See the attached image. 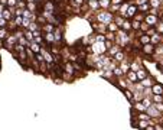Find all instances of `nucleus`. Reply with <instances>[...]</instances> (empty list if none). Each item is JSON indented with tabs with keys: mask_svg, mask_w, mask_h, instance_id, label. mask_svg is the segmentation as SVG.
I'll list each match as a JSON object with an SVG mask.
<instances>
[{
	"mask_svg": "<svg viewBox=\"0 0 163 130\" xmlns=\"http://www.w3.org/2000/svg\"><path fill=\"white\" fill-rule=\"evenodd\" d=\"M36 0H26V3H35Z\"/></svg>",
	"mask_w": 163,
	"mask_h": 130,
	"instance_id": "obj_57",
	"label": "nucleus"
},
{
	"mask_svg": "<svg viewBox=\"0 0 163 130\" xmlns=\"http://www.w3.org/2000/svg\"><path fill=\"white\" fill-rule=\"evenodd\" d=\"M159 20H160V22H163V12H162V15L159 16Z\"/></svg>",
	"mask_w": 163,
	"mask_h": 130,
	"instance_id": "obj_56",
	"label": "nucleus"
},
{
	"mask_svg": "<svg viewBox=\"0 0 163 130\" xmlns=\"http://www.w3.org/2000/svg\"><path fill=\"white\" fill-rule=\"evenodd\" d=\"M140 26H142V23L140 22H137V20H131V29H134V31H140Z\"/></svg>",
	"mask_w": 163,
	"mask_h": 130,
	"instance_id": "obj_29",
	"label": "nucleus"
},
{
	"mask_svg": "<svg viewBox=\"0 0 163 130\" xmlns=\"http://www.w3.org/2000/svg\"><path fill=\"white\" fill-rule=\"evenodd\" d=\"M154 51H156V45H153V43H147V45L142 46V52L144 55H154Z\"/></svg>",
	"mask_w": 163,
	"mask_h": 130,
	"instance_id": "obj_4",
	"label": "nucleus"
},
{
	"mask_svg": "<svg viewBox=\"0 0 163 130\" xmlns=\"http://www.w3.org/2000/svg\"><path fill=\"white\" fill-rule=\"evenodd\" d=\"M138 40H140L142 45H147V43H150V36L147 33H140V36H138Z\"/></svg>",
	"mask_w": 163,
	"mask_h": 130,
	"instance_id": "obj_12",
	"label": "nucleus"
},
{
	"mask_svg": "<svg viewBox=\"0 0 163 130\" xmlns=\"http://www.w3.org/2000/svg\"><path fill=\"white\" fill-rule=\"evenodd\" d=\"M119 51H120V46H119V45H113V46L110 48V55H111V56H114V55L117 54Z\"/></svg>",
	"mask_w": 163,
	"mask_h": 130,
	"instance_id": "obj_31",
	"label": "nucleus"
},
{
	"mask_svg": "<svg viewBox=\"0 0 163 130\" xmlns=\"http://www.w3.org/2000/svg\"><path fill=\"white\" fill-rule=\"evenodd\" d=\"M126 75H127V81H129L130 84H136V82L138 81V78H137V74H136V71H131V70H130V71H129V72H127Z\"/></svg>",
	"mask_w": 163,
	"mask_h": 130,
	"instance_id": "obj_9",
	"label": "nucleus"
},
{
	"mask_svg": "<svg viewBox=\"0 0 163 130\" xmlns=\"http://www.w3.org/2000/svg\"><path fill=\"white\" fill-rule=\"evenodd\" d=\"M162 42H163V35L154 32V33L150 36V43H153V45H159V43H162Z\"/></svg>",
	"mask_w": 163,
	"mask_h": 130,
	"instance_id": "obj_5",
	"label": "nucleus"
},
{
	"mask_svg": "<svg viewBox=\"0 0 163 130\" xmlns=\"http://www.w3.org/2000/svg\"><path fill=\"white\" fill-rule=\"evenodd\" d=\"M153 105L157 108L160 113H163V103H153Z\"/></svg>",
	"mask_w": 163,
	"mask_h": 130,
	"instance_id": "obj_46",
	"label": "nucleus"
},
{
	"mask_svg": "<svg viewBox=\"0 0 163 130\" xmlns=\"http://www.w3.org/2000/svg\"><path fill=\"white\" fill-rule=\"evenodd\" d=\"M29 48H30V51H32L33 54H39V52L42 51V46L39 45V43H36L35 40L29 43Z\"/></svg>",
	"mask_w": 163,
	"mask_h": 130,
	"instance_id": "obj_10",
	"label": "nucleus"
},
{
	"mask_svg": "<svg viewBox=\"0 0 163 130\" xmlns=\"http://www.w3.org/2000/svg\"><path fill=\"white\" fill-rule=\"evenodd\" d=\"M43 39L49 43H54L55 42V36H54V32H49V33H43Z\"/></svg>",
	"mask_w": 163,
	"mask_h": 130,
	"instance_id": "obj_16",
	"label": "nucleus"
},
{
	"mask_svg": "<svg viewBox=\"0 0 163 130\" xmlns=\"http://www.w3.org/2000/svg\"><path fill=\"white\" fill-rule=\"evenodd\" d=\"M29 31H32V32H35V31H40V25H38V23H35V22H32L30 26H29Z\"/></svg>",
	"mask_w": 163,
	"mask_h": 130,
	"instance_id": "obj_37",
	"label": "nucleus"
},
{
	"mask_svg": "<svg viewBox=\"0 0 163 130\" xmlns=\"http://www.w3.org/2000/svg\"><path fill=\"white\" fill-rule=\"evenodd\" d=\"M98 3H100V7L107 9V7H110V5H111V0H98Z\"/></svg>",
	"mask_w": 163,
	"mask_h": 130,
	"instance_id": "obj_27",
	"label": "nucleus"
},
{
	"mask_svg": "<svg viewBox=\"0 0 163 130\" xmlns=\"http://www.w3.org/2000/svg\"><path fill=\"white\" fill-rule=\"evenodd\" d=\"M142 103H143V105H144L146 108H147V107H150V105H153V101H152V96H150V97H143Z\"/></svg>",
	"mask_w": 163,
	"mask_h": 130,
	"instance_id": "obj_23",
	"label": "nucleus"
},
{
	"mask_svg": "<svg viewBox=\"0 0 163 130\" xmlns=\"http://www.w3.org/2000/svg\"><path fill=\"white\" fill-rule=\"evenodd\" d=\"M124 96H126V98H127V100H130V101L133 100V93H131L129 88H127V90H124Z\"/></svg>",
	"mask_w": 163,
	"mask_h": 130,
	"instance_id": "obj_42",
	"label": "nucleus"
},
{
	"mask_svg": "<svg viewBox=\"0 0 163 130\" xmlns=\"http://www.w3.org/2000/svg\"><path fill=\"white\" fill-rule=\"evenodd\" d=\"M134 110H137L138 113H140V111H142V113H144V111H146V107L143 105V103H142V101H137V103L134 104Z\"/></svg>",
	"mask_w": 163,
	"mask_h": 130,
	"instance_id": "obj_17",
	"label": "nucleus"
},
{
	"mask_svg": "<svg viewBox=\"0 0 163 130\" xmlns=\"http://www.w3.org/2000/svg\"><path fill=\"white\" fill-rule=\"evenodd\" d=\"M97 19L101 22V23H105V25H108L110 22H113L114 16H113V13H110V12H103V13H100V15L97 16Z\"/></svg>",
	"mask_w": 163,
	"mask_h": 130,
	"instance_id": "obj_2",
	"label": "nucleus"
},
{
	"mask_svg": "<svg viewBox=\"0 0 163 130\" xmlns=\"http://www.w3.org/2000/svg\"><path fill=\"white\" fill-rule=\"evenodd\" d=\"M88 3H89V7H91V9H98V7H100L98 0H92V2H88Z\"/></svg>",
	"mask_w": 163,
	"mask_h": 130,
	"instance_id": "obj_39",
	"label": "nucleus"
},
{
	"mask_svg": "<svg viewBox=\"0 0 163 130\" xmlns=\"http://www.w3.org/2000/svg\"><path fill=\"white\" fill-rule=\"evenodd\" d=\"M25 38L28 39V42H33V39H35V36H33V32L28 29V31L25 32Z\"/></svg>",
	"mask_w": 163,
	"mask_h": 130,
	"instance_id": "obj_28",
	"label": "nucleus"
},
{
	"mask_svg": "<svg viewBox=\"0 0 163 130\" xmlns=\"http://www.w3.org/2000/svg\"><path fill=\"white\" fill-rule=\"evenodd\" d=\"M124 3V0H111V5H117V6H121Z\"/></svg>",
	"mask_w": 163,
	"mask_h": 130,
	"instance_id": "obj_49",
	"label": "nucleus"
},
{
	"mask_svg": "<svg viewBox=\"0 0 163 130\" xmlns=\"http://www.w3.org/2000/svg\"><path fill=\"white\" fill-rule=\"evenodd\" d=\"M140 84L144 87V88H152V85L154 84V80H153L152 77H149V75H147L144 80H142V81H140Z\"/></svg>",
	"mask_w": 163,
	"mask_h": 130,
	"instance_id": "obj_7",
	"label": "nucleus"
},
{
	"mask_svg": "<svg viewBox=\"0 0 163 130\" xmlns=\"http://www.w3.org/2000/svg\"><path fill=\"white\" fill-rule=\"evenodd\" d=\"M146 113H147L150 117H153V119H160V117H162V113L157 110V108H156L154 105L147 107V108H146Z\"/></svg>",
	"mask_w": 163,
	"mask_h": 130,
	"instance_id": "obj_3",
	"label": "nucleus"
},
{
	"mask_svg": "<svg viewBox=\"0 0 163 130\" xmlns=\"http://www.w3.org/2000/svg\"><path fill=\"white\" fill-rule=\"evenodd\" d=\"M113 72H114V75H117V77H120V75H123V71H121V68H120V67H119V68H117V67H115V68L113 70Z\"/></svg>",
	"mask_w": 163,
	"mask_h": 130,
	"instance_id": "obj_44",
	"label": "nucleus"
},
{
	"mask_svg": "<svg viewBox=\"0 0 163 130\" xmlns=\"http://www.w3.org/2000/svg\"><path fill=\"white\" fill-rule=\"evenodd\" d=\"M87 2H92V0H87Z\"/></svg>",
	"mask_w": 163,
	"mask_h": 130,
	"instance_id": "obj_58",
	"label": "nucleus"
},
{
	"mask_svg": "<svg viewBox=\"0 0 163 130\" xmlns=\"http://www.w3.org/2000/svg\"><path fill=\"white\" fill-rule=\"evenodd\" d=\"M54 36H55V40H62V32L59 31V29H55L54 31Z\"/></svg>",
	"mask_w": 163,
	"mask_h": 130,
	"instance_id": "obj_32",
	"label": "nucleus"
},
{
	"mask_svg": "<svg viewBox=\"0 0 163 130\" xmlns=\"http://www.w3.org/2000/svg\"><path fill=\"white\" fill-rule=\"evenodd\" d=\"M130 70L131 71H138V70H140V65H138L137 62H131L130 64Z\"/></svg>",
	"mask_w": 163,
	"mask_h": 130,
	"instance_id": "obj_40",
	"label": "nucleus"
},
{
	"mask_svg": "<svg viewBox=\"0 0 163 130\" xmlns=\"http://www.w3.org/2000/svg\"><path fill=\"white\" fill-rule=\"evenodd\" d=\"M136 74H137V78L138 80H144L146 77H147V71L144 70V68H140V70H138V71H136Z\"/></svg>",
	"mask_w": 163,
	"mask_h": 130,
	"instance_id": "obj_15",
	"label": "nucleus"
},
{
	"mask_svg": "<svg viewBox=\"0 0 163 130\" xmlns=\"http://www.w3.org/2000/svg\"><path fill=\"white\" fill-rule=\"evenodd\" d=\"M121 29H123V31H126V32H127V31H130V29H131V22L126 19V20L123 22V25H121Z\"/></svg>",
	"mask_w": 163,
	"mask_h": 130,
	"instance_id": "obj_24",
	"label": "nucleus"
},
{
	"mask_svg": "<svg viewBox=\"0 0 163 130\" xmlns=\"http://www.w3.org/2000/svg\"><path fill=\"white\" fill-rule=\"evenodd\" d=\"M119 85L121 87V88L127 90V88H129V85H130V82H129V81H126V80H120V81H119Z\"/></svg>",
	"mask_w": 163,
	"mask_h": 130,
	"instance_id": "obj_35",
	"label": "nucleus"
},
{
	"mask_svg": "<svg viewBox=\"0 0 163 130\" xmlns=\"http://www.w3.org/2000/svg\"><path fill=\"white\" fill-rule=\"evenodd\" d=\"M64 70H65V72H68V74H74V72H75V68H74V65H72L71 62H66V64L64 65Z\"/></svg>",
	"mask_w": 163,
	"mask_h": 130,
	"instance_id": "obj_14",
	"label": "nucleus"
},
{
	"mask_svg": "<svg viewBox=\"0 0 163 130\" xmlns=\"http://www.w3.org/2000/svg\"><path fill=\"white\" fill-rule=\"evenodd\" d=\"M137 119H138V120H150L152 117L144 111V113H138V114H137Z\"/></svg>",
	"mask_w": 163,
	"mask_h": 130,
	"instance_id": "obj_30",
	"label": "nucleus"
},
{
	"mask_svg": "<svg viewBox=\"0 0 163 130\" xmlns=\"http://www.w3.org/2000/svg\"><path fill=\"white\" fill-rule=\"evenodd\" d=\"M7 38H9L7 29H6V28H0V39H2V40H6Z\"/></svg>",
	"mask_w": 163,
	"mask_h": 130,
	"instance_id": "obj_22",
	"label": "nucleus"
},
{
	"mask_svg": "<svg viewBox=\"0 0 163 130\" xmlns=\"http://www.w3.org/2000/svg\"><path fill=\"white\" fill-rule=\"evenodd\" d=\"M124 20H126V19H124L121 15H120V16H115V23H117L119 28H121V25H123V22H124Z\"/></svg>",
	"mask_w": 163,
	"mask_h": 130,
	"instance_id": "obj_34",
	"label": "nucleus"
},
{
	"mask_svg": "<svg viewBox=\"0 0 163 130\" xmlns=\"http://www.w3.org/2000/svg\"><path fill=\"white\" fill-rule=\"evenodd\" d=\"M144 130H154V124H153V123H152V124H149Z\"/></svg>",
	"mask_w": 163,
	"mask_h": 130,
	"instance_id": "obj_54",
	"label": "nucleus"
},
{
	"mask_svg": "<svg viewBox=\"0 0 163 130\" xmlns=\"http://www.w3.org/2000/svg\"><path fill=\"white\" fill-rule=\"evenodd\" d=\"M137 6H140V5H146V3H149V0H137Z\"/></svg>",
	"mask_w": 163,
	"mask_h": 130,
	"instance_id": "obj_53",
	"label": "nucleus"
},
{
	"mask_svg": "<svg viewBox=\"0 0 163 130\" xmlns=\"http://www.w3.org/2000/svg\"><path fill=\"white\" fill-rule=\"evenodd\" d=\"M149 5L153 9H159L162 6V0H149Z\"/></svg>",
	"mask_w": 163,
	"mask_h": 130,
	"instance_id": "obj_21",
	"label": "nucleus"
},
{
	"mask_svg": "<svg viewBox=\"0 0 163 130\" xmlns=\"http://www.w3.org/2000/svg\"><path fill=\"white\" fill-rule=\"evenodd\" d=\"M6 19L5 17H2V19H0V28H6Z\"/></svg>",
	"mask_w": 163,
	"mask_h": 130,
	"instance_id": "obj_52",
	"label": "nucleus"
},
{
	"mask_svg": "<svg viewBox=\"0 0 163 130\" xmlns=\"http://www.w3.org/2000/svg\"><path fill=\"white\" fill-rule=\"evenodd\" d=\"M152 94H160V96H163V84L154 82L152 85Z\"/></svg>",
	"mask_w": 163,
	"mask_h": 130,
	"instance_id": "obj_6",
	"label": "nucleus"
},
{
	"mask_svg": "<svg viewBox=\"0 0 163 130\" xmlns=\"http://www.w3.org/2000/svg\"><path fill=\"white\" fill-rule=\"evenodd\" d=\"M22 23H23V16H16L15 17V25L16 26H22Z\"/></svg>",
	"mask_w": 163,
	"mask_h": 130,
	"instance_id": "obj_38",
	"label": "nucleus"
},
{
	"mask_svg": "<svg viewBox=\"0 0 163 130\" xmlns=\"http://www.w3.org/2000/svg\"><path fill=\"white\" fill-rule=\"evenodd\" d=\"M137 10L140 12V13L147 15V13H149V10H150V5H149V3H146V5H140V6H137Z\"/></svg>",
	"mask_w": 163,
	"mask_h": 130,
	"instance_id": "obj_13",
	"label": "nucleus"
},
{
	"mask_svg": "<svg viewBox=\"0 0 163 130\" xmlns=\"http://www.w3.org/2000/svg\"><path fill=\"white\" fill-rule=\"evenodd\" d=\"M154 130H163V126L162 124H154Z\"/></svg>",
	"mask_w": 163,
	"mask_h": 130,
	"instance_id": "obj_55",
	"label": "nucleus"
},
{
	"mask_svg": "<svg viewBox=\"0 0 163 130\" xmlns=\"http://www.w3.org/2000/svg\"><path fill=\"white\" fill-rule=\"evenodd\" d=\"M120 68H121L123 74H127V72L130 71V64H129L127 61H123V62H121V65H120Z\"/></svg>",
	"mask_w": 163,
	"mask_h": 130,
	"instance_id": "obj_19",
	"label": "nucleus"
},
{
	"mask_svg": "<svg viewBox=\"0 0 163 130\" xmlns=\"http://www.w3.org/2000/svg\"><path fill=\"white\" fill-rule=\"evenodd\" d=\"M6 5H7L9 7H15V6L17 5V0H7V2H6Z\"/></svg>",
	"mask_w": 163,
	"mask_h": 130,
	"instance_id": "obj_47",
	"label": "nucleus"
},
{
	"mask_svg": "<svg viewBox=\"0 0 163 130\" xmlns=\"http://www.w3.org/2000/svg\"><path fill=\"white\" fill-rule=\"evenodd\" d=\"M154 29H156V32H157V33L163 35V22H160V20H159V23L154 26Z\"/></svg>",
	"mask_w": 163,
	"mask_h": 130,
	"instance_id": "obj_33",
	"label": "nucleus"
},
{
	"mask_svg": "<svg viewBox=\"0 0 163 130\" xmlns=\"http://www.w3.org/2000/svg\"><path fill=\"white\" fill-rule=\"evenodd\" d=\"M152 101L153 103H163V96H160V94H152Z\"/></svg>",
	"mask_w": 163,
	"mask_h": 130,
	"instance_id": "obj_26",
	"label": "nucleus"
},
{
	"mask_svg": "<svg viewBox=\"0 0 163 130\" xmlns=\"http://www.w3.org/2000/svg\"><path fill=\"white\" fill-rule=\"evenodd\" d=\"M95 40L97 42H105V35H101V33L95 35Z\"/></svg>",
	"mask_w": 163,
	"mask_h": 130,
	"instance_id": "obj_43",
	"label": "nucleus"
},
{
	"mask_svg": "<svg viewBox=\"0 0 163 130\" xmlns=\"http://www.w3.org/2000/svg\"><path fill=\"white\" fill-rule=\"evenodd\" d=\"M136 15H137V6H136V5H130L124 17H129V19H130V17H134Z\"/></svg>",
	"mask_w": 163,
	"mask_h": 130,
	"instance_id": "obj_8",
	"label": "nucleus"
},
{
	"mask_svg": "<svg viewBox=\"0 0 163 130\" xmlns=\"http://www.w3.org/2000/svg\"><path fill=\"white\" fill-rule=\"evenodd\" d=\"M129 6H130L129 3H123V5L120 6V15H121L123 17L126 16V13H127V9H129Z\"/></svg>",
	"mask_w": 163,
	"mask_h": 130,
	"instance_id": "obj_25",
	"label": "nucleus"
},
{
	"mask_svg": "<svg viewBox=\"0 0 163 130\" xmlns=\"http://www.w3.org/2000/svg\"><path fill=\"white\" fill-rule=\"evenodd\" d=\"M19 9H26V3L25 2H23V0H22V2H17V5H16Z\"/></svg>",
	"mask_w": 163,
	"mask_h": 130,
	"instance_id": "obj_50",
	"label": "nucleus"
},
{
	"mask_svg": "<svg viewBox=\"0 0 163 130\" xmlns=\"http://www.w3.org/2000/svg\"><path fill=\"white\" fill-rule=\"evenodd\" d=\"M144 23H147L150 28H154V26L159 23V16H157V15L147 13V15L144 16Z\"/></svg>",
	"mask_w": 163,
	"mask_h": 130,
	"instance_id": "obj_1",
	"label": "nucleus"
},
{
	"mask_svg": "<svg viewBox=\"0 0 163 130\" xmlns=\"http://www.w3.org/2000/svg\"><path fill=\"white\" fill-rule=\"evenodd\" d=\"M113 59H114L115 62H123V61H124V52L119 51L117 54H115V55L113 56Z\"/></svg>",
	"mask_w": 163,
	"mask_h": 130,
	"instance_id": "obj_18",
	"label": "nucleus"
},
{
	"mask_svg": "<svg viewBox=\"0 0 163 130\" xmlns=\"http://www.w3.org/2000/svg\"><path fill=\"white\" fill-rule=\"evenodd\" d=\"M51 52H52V55H58V54H59V48H56V46H51Z\"/></svg>",
	"mask_w": 163,
	"mask_h": 130,
	"instance_id": "obj_51",
	"label": "nucleus"
},
{
	"mask_svg": "<svg viewBox=\"0 0 163 130\" xmlns=\"http://www.w3.org/2000/svg\"><path fill=\"white\" fill-rule=\"evenodd\" d=\"M28 9L33 13V12L36 10V5H35V3H28Z\"/></svg>",
	"mask_w": 163,
	"mask_h": 130,
	"instance_id": "obj_48",
	"label": "nucleus"
},
{
	"mask_svg": "<svg viewBox=\"0 0 163 130\" xmlns=\"http://www.w3.org/2000/svg\"><path fill=\"white\" fill-rule=\"evenodd\" d=\"M40 31H42L43 33H49V32H54L55 28H54V25H51V23H48V22H46L45 25L40 26Z\"/></svg>",
	"mask_w": 163,
	"mask_h": 130,
	"instance_id": "obj_11",
	"label": "nucleus"
},
{
	"mask_svg": "<svg viewBox=\"0 0 163 130\" xmlns=\"http://www.w3.org/2000/svg\"><path fill=\"white\" fill-rule=\"evenodd\" d=\"M17 2H22V0H17Z\"/></svg>",
	"mask_w": 163,
	"mask_h": 130,
	"instance_id": "obj_59",
	"label": "nucleus"
},
{
	"mask_svg": "<svg viewBox=\"0 0 163 130\" xmlns=\"http://www.w3.org/2000/svg\"><path fill=\"white\" fill-rule=\"evenodd\" d=\"M107 29H108V32H117L119 31V26H117L115 22H110V23L107 25Z\"/></svg>",
	"mask_w": 163,
	"mask_h": 130,
	"instance_id": "obj_20",
	"label": "nucleus"
},
{
	"mask_svg": "<svg viewBox=\"0 0 163 130\" xmlns=\"http://www.w3.org/2000/svg\"><path fill=\"white\" fill-rule=\"evenodd\" d=\"M144 13H137L136 16H134V20H137V22H140V23H142V22H144Z\"/></svg>",
	"mask_w": 163,
	"mask_h": 130,
	"instance_id": "obj_36",
	"label": "nucleus"
},
{
	"mask_svg": "<svg viewBox=\"0 0 163 130\" xmlns=\"http://www.w3.org/2000/svg\"><path fill=\"white\" fill-rule=\"evenodd\" d=\"M3 17H5L6 20L12 17V12H10V9H5V10H3Z\"/></svg>",
	"mask_w": 163,
	"mask_h": 130,
	"instance_id": "obj_41",
	"label": "nucleus"
},
{
	"mask_svg": "<svg viewBox=\"0 0 163 130\" xmlns=\"http://www.w3.org/2000/svg\"><path fill=\"white\" fill-rule=\"evenodd\" d=\"M105 39H107V40H114V39H115V35H114V32H108V33L105 35Z\"/></svg>",
	"mask_w": 163,
	"mask_h": 130,
	"instance_id": "obj_45",
	"label": "nucleus"
}]
</instances>
